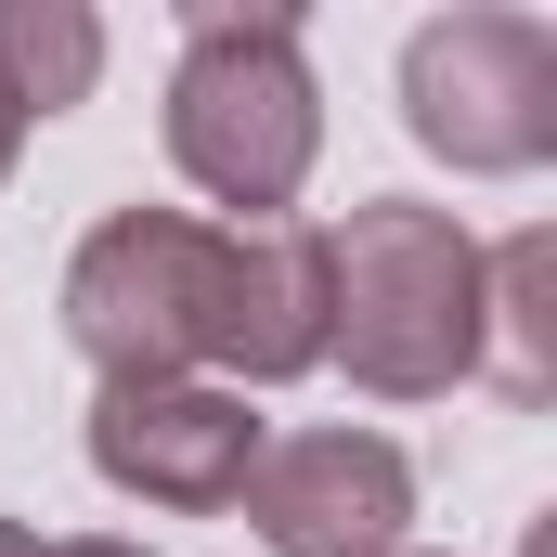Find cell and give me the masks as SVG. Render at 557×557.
<instances>
[{
	"mask_svg": "<svg viewBox=\"0 0 557 557\" xmlns=\"http://www.w3.org/2000/svg\"><path fill=\"white\" fill-rule=\"evenodd\" d=\"M403 131L467 169V182H519L557 156V26L545 13H428L403 39Z\"/></svg>",
	"mask_w": 557,
	"mask_h": 557,
	"instance_id": "obj_3",
	"label": "cell"
},
{
	"mask_svg": "<svg viewBox=\"0 0 557 557\" xmlns=\"http://www.w3.org/2000/svg\"><path fill=\"white\" fill-rule=\"evenodd\" d=\"M480 376L506 403H545L557 389V234L480 247Z\"/></svg>",
	"mask_w": 557,
	"mask_h": 557,
	"instance_id": "obj_8",
	"label": "cell"
},
{
	"mask_svg": "<svg viewBox=\"0 0 557 557\" xmlns=\"http://www.w3.org/2000/svg\"><path fill=\"white\" fill-rule=\"evenodd\" d=\"M26 131H39V117H26V104L0 91V182H13V156H26Z\"/></svg>",
	"mask_w": 557,
	"mask_h": 557,
	"instance_id": "obj_11",
	"label": "cell"
},
{
	"mask_svg": "<svg viewBox=\"0 0 557 557\" xmlns=\"http://www.w3.org/2000/svg\"><path fill=\"white\" fill-rule=\"evenodd\" d=\"M234 506L260 519L273 557H416L403 545L416 532V467L376 428H285V441H260Z\"/></svg>",
	"mask_w": 557,
	"mask_h": 557,
	"instance_id": "obj_6",
	"label": "cell"
},
{
	"mask_svg": "<svg viewBox=\"0 0 557 557\" xmlns=\"http://www.w3.org/2000/svg\"><path fill=\"white\" fill-rule=\"evenodd\" d=\"M221 234L195 208H104L65 260V337L104 376H195L208 311H221Z\"/></svg>",
	"mask_w": 557,
	"mask_h": 557,
	"instance_id": "obj_4",
	"label": "cell"
},
{
	"mask_svg": "<svg viewBox=\"0 0 557 557\" xmlns=\"http://www.w3.org/2000/svg\"><path fill=\"white\" fill-rule=\"evenodd\" d=\"M208 363H221V389H285L324 363V221H234L221 234Z\"/></svg>",
	"mask_w": 557,
	"mask_h": 557,
	"instance_id": "obj_7",
	"label": "cell"
},
{
	"mask_svg": "<svg viewBox=\"0 0 557 557\" xmlns=\"http://www.w3.org/2000/svg\"><path fill=\"white\" fill-rule=\"evenodd\" d=\"M91 78H104V13L91 0H0V91L26 117L91 104Z\"/></svg>",
	"mask_w": 557,
	"mask_h": 557,
	"instance_id": "obj_9",
	"label": "cell"
},
{
	"mask_svg": "<svg viewBox=\"0 0 557 557\" xmlns=\"http://www.w3.org/2000/svg\"><path fill=\"white\" fill-rule=\"evenodd\" d=\"M324 363H350L376 403H441L480 376V234L416 195L324 221Z\"/></svg>",
	"mask_w": 557,
	"mask_h": 557,
	"instance_id": "obj_1",
	"label": "cell"
},
{
	"mask_svg": "<svg viewBox=\"0 0 557 557\" xmlns=\"http://www.w3.org/2000/svg\"><path fill=\"white\" fill-rule=\"evenodd\" d=\"M0 557H39V532H26V519H0Z\"/></svg>",
	"mask_w": 557,
	"mask_h": 557,
	"instance_id": "obj_12",
	"label": "cell"
},
{
	"mask_svg": "<svg viewBox=\"0 0 557 557\" xmlns=\"http://www.w3.org/2000/svg\"><path fill=\"white\" fill-rule=\"evenodd\" d=\"M39 557H156V545H131V532H78V545H39Z\"/></svg>",
	"mask_w": 557,
	"mask_h": 557,
	"instance_id": "obj_10",
	"label": "cell"
},
{
	"mask_svg": "<svg viewBox=\"0 0 557 557\" xmlns=\"http://www.w3.org/2000/svg\"><path fill=\"white\" fill-rule=\"evenodd\" d=\"M169 156L195 195L285 221V195L324 156V91H311V39L298 13H234L195 0L182 13V65H169Z\"/></svg>",
	"mask_w": 557,
	"mask_h": 557,
	"instance_id": "obj_2",
	"label": "cell"
},
{
	"mask_svg": "<svg viewBox=\"0 0 557 557\" xmlns=\"http://www.w3.org/2000/svg\"><path fill=\"white\" fill-rule=\"evenodd\" d=\"M273 428L247 416V389L221 376H104L91 389V467L143 493V506H182V519H221L247 493Z\"/></svg>",
	"mask_w": 557,
	"mask_h": 557,
	"instance_id": "obj_5",
	"label": "cell"
}]
</instances>
